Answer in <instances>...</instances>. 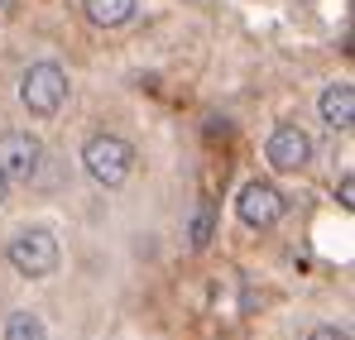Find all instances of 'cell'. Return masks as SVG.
<instances>
[{
  "label": "cell",
  "instance_id": "1",
  "mask_svg": "<svg viewBox=\"0 0 355 340\" xmlns=\"http://www.w3.org/2000/svg\"><path fill=\"white\" fill-rule=\"evenodd\" d=\"M82 168L96 187H125L135 172V144L120 134H92L82 144Z\"/></svg>",
  "mask_w": 355,
  "mask_h": 340
},
{
  "label": "cell",
  "instance_id": "2",
  "mask_svg": "<svg viewBox=\"0 0 355 340\" xmlns=\"http://www.w3.org/2000/svg\"><path fill=\"white\" fill-rule=\"evenodd\" d=\"M67 72H62L58 62H29L24 67V77H19V101H24V111L39 115V120H49V115L62 111V101H67Z\"/></svg>",
  "mask_w": 355,
  "mask_h": 340
},
{
  "label": "cell",
  "instance_id": "3",
  "mask_svg": "<svg viewBox=\"0 0 355 340\" xmlns=\"http://www.w3.org/2000/svg\"><path fill=\"white\" fill-rule=\"evenodd\" d=\"M5 259H10V269L19 274V278H49V274H58V240L49 235V230H19V235H10V244H5Z\"/></svg>",
  "mask_w": 355,
  "mask_h": 340
},
{
  "label": "cell",
  "instance_id": "4",
  "mask_svg": "<svg viewBox=\"0 0 355 340\" xmlns=\"http://www.w3.org/2000/svg\"><path fill=\"white\" fill-rule=\"evenodd\" d=\"M44 159H49V149H44L39 134H29V129H5L0 134V177L5 182H34Z\"/></svg>",
  "mask_w": 355,
  "mask_h": 340
},
{
  "label": "cell",
  "instance_id": "5",
  "mask_svg": "<svg viewBox=\"0 0 355 340\" xmlns=\"http://www.w3.org/2000/svg\"><path fill=\"white\" fill-rule=\"evenodd\" d=\"M236 216H240V226H250V230H274L284 221V192L274 182H264V177H250L236 197Z\"/></svg>",
  "mask_w": 355,
  "mask_h": 340
},
{
  "label": "cell",
  "instance_id": "6",
  "mask_svg": "<svg viewBox=\"0 0 355 340\" xmlns=\"http://www.w3.org/2000/svg\"><path fill=\"white\" fill-rule=\"evenodd\" d=\"M264 159H269L274 172H302L312 163V134L297 129V125H279L264 144Z\"/></svg>",
  "mask_w": 355,
  "mask_h": 340
},
{
  "label": "cell",
  "instance_id": "7",
  "mask_svg": "<svg viewBox=\"0 0 355 340\" xmlns=\"http://www.w3.org/2000/svg\"><path fill=\"white\" fill-rule=\"evenodd\" d=\"M317 111L331 129H351L355 125V87L351 82H331L322 96H317Z\"/></svg>",
  "mask_w": 355,
  "mask_h": 340
},
{
  "label": "cell",
  "instance_id": "8",
  "mask_svg": "<svg viewBox=\"0 0 355 340\" xmlns=\"http://www.w3.org/2000/svg\"><path fill=\"white\" fill-rule=\"evenodd\" d=\"M135 5L139 0H82V10L96 29H120L125 19H135Z\"/></svg>",
  "mask_w": 355,
  "mask_h": 340
},
{
  "label": "cell",
  "instance_id": "9",
  "mask_svg": "<svg viewBox=\"0 0 355 340\" xmlns=\"http://www.w3.org/2000/svg\"><path fill=\"white\" fill-rule=\"evenodd\" d=\"M211 235H216V202L202 197L197 211H192V221H187V244H192V249H207Z\"/></svg>",
  "mask_w": 355,
  "mask_h": 340
},
{
  "label": "cell",
  "instance_id": "10",
  "mask_svg": "<svg viewBox=\"0 0 355 340\" xmlns=\"http://www.w3.org/2000/svg\"><path fill=\"white\" fill-rule=\"evenodd\" d=\"M5 340H49V326L34 316V312H15L5 321Z\"/></svg>",
  "mask_w": 355,
  "mask_h": 340
},
{
  "label": "cell",
  "instance_id": "11",
  "mask_svg": "<svg viewBox=\"0 0 355 340\" xmlns=\"http://www.w3.org/2000/svg\"><path fill=\"white\" fill-rule=\"evenodd\" d=\"M307 340H351V336H346L341 326H317V331H312Z\"/></svg>",
  "mask_w": 355,
  "mask_h": 340
},
{
  "label": "cell",
  "instance_id": "12",
  "mask_svg": "<svg viewBox=\"0 0 355 340\" xmlns=\"http://www.w3.org/2000/svg\"><path fill=\"white\" fill-rule=\"evenodd\" d=\"M336 192H341V206L351 211V206H355V177H341V187H336Z\"/></svg>",
  "mask_w": 355,
  "mask_h": 340
},
{
  "label": "cell",
  "instance_id": "13",
  "mask_svg": "<svg viewBox=\"0 0 355 340\" xmlns=\"http://www.w3.org/2000/svg\"><path fill=\"white\" fill-rule=\"evenodd\" d=\"M5 197H10V182H5V177H0V206H5Z\"/></svg>",
  "mask_w": 355,
  "mask_h": 340
}]
</instances>
